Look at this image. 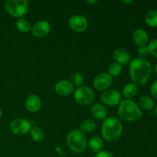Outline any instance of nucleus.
<instances>
[{
  "label": "nucleus",
  "mask_w": 157,
  "mask_h": 157,
  "mask_svg": "<svg viewBox=\"0 0 157 157\" xmlns=\"http://www.w3.org/2000/svg\"><path fill=\"white\" fill-rule=\"evenodd\" d=\"M88 146L90 150L94 153H98L103 147L102 140L98 136H94L89 140Z\"/></svg>",
  "instance_id": "17"
},
{
  "label": "nucleus",
  "mask_w": 157,
  "mask_h": 157,
  "mask_svg": "<svg viewBox=\"0 0 157 157\" xmlns=\"http://www.w3.org/2000/svg\"><path fill=\"white\" fill-rule=\"evenodd\" d=\"M112 77L107 73H102L98 75L94 80V87L96 90L103 91L105 90L111 85Z\"/></svg>",
  "instance_id": "10"
},
{
  "label": "nucleus",
  "mask_w": 157,
  "mask_h": 157,
  "mask_svg": "<svg viewBox=\"0 0 157 157\" xmlns=\"http://www.w3.org/2000/svg\"><path fill=\"white\" fill-rule=\"evenodd\" d=\"M109 75L110 76H118L122 71V67L118 63H113L109 66Z\"/></svg>",
  "instance_id": "24"
},
{
  "label": "nucleus",
  "mask_w": 157,
  "mask_h": 157,
  "mask_svg": "<svg viewBox=\"0 0 157 157\" xmlns=\"http://www.w3.org/2000/svg\"><path fill=\"white\" fill-rule=\"evenodd\" d=\"M101 101L106 105L116 106L121 101V94L114 89L107 90L101 95Z\"/></svg>",
  "instance_id": "8"
},
{
  "label": "nucleus",
  "mask_w": 157,
  "mask_h": 157,
  "mask_svg": "<svg viewBox=\"0 0 157 157\" xmlns=\"http://www.w3.org/2000/svg\"><path fill=\"white\" fill-rule=\"evenodd\" d=\"M91 113L95 118L99 120L105 119L107 112L105 107L101 104H96L91 107Z\"/></svg>",
  "instance_id": "16"
},
{
  "label": "nucleus",
  "mask_w": 157,
  "mask_h": 157,
  "mask_svg": "<svg viewBox=\"0 0 157 157\" xmlns=\"http://www.w3.org/2000/svg\"><path fill=\"white\" fill-rule=\"evenodd\" d=\"M133 38L134 42L140 47H144L148 43V34L145 30L142 29H136L133 35Z\"/></svg>",
  "instance_id": "14"
},
{
  "label": "nucleus",
  "mask_w": 157,
  "mask_h": 157,
  "mask_svg": "<svg viewBox=\"0 0 157 157\" xmlns=\"http://www.w3.org/2000/svg\"><path fill=\"white\" fill-rule=\"evenodd\" d=\"M5 8L8 13L16 18L25 15L29 9V2L26 0H7Z\"/></svg>",
  "instance_id": "5"
},
{
  "label": "nucleus",
  "mask_w": 157,
  "mask_h": 157,
  "mask_svg": "<svg viewBox=\"0 0 157 157\" xmlns=\"http://www.w3.org/2000/svg\"><path fill=\"white\" fill-rule=\"evenodd\" d=\"M154 69H155V72H156V75H157V64H156V65H155V67H154Z\"/></svg>",
  "instance_id": "33"
},
{
  "label": "nucleus",
  "mask_w": 157,
  "mask_h": 157,
  "mask_svg": "<svg viewBox=\"0 0 157 157\" xmlns=\"http://www.w3.org/2000/svg\"><path fill=\"white\" fill-rule=\"evenodd\" d=\"M67 144L69 148L75 153H82L85 150L86 138L84 133L78 130H74L67 136Z\"/></svg>",
  "instance_id": "4"
},
{
  "label": "nucleus",
  "mask_w": 157,
  "mask_h": 157,
  "mask_svg": "<svg viewBox=\"0 0 157 157\" xmlns=\"http://www.w3.org/2000/svg\"><path fill=\"white\" fill-rule=\"evenodd\" d=\"M75 98L78 104L87 106L91 104L94 100V94L92 90L85 86L78 87L75 92Z\"/></svg>",
  "instance_id": "6"
},
{
  "label": "nucleus",
  "mask_w": 157,
  "mask_h": 157,
  "mask_svg": "<svg viewBox=\"0 0 157 157\" xmlns=\"http://www.w3.org/2000/svg\"><path fill=\"white\" fill-rule=\"evenodd\" d=\"M94 157H113V156L108 151H100L95 155Z\"/></svg>",
  "instance_id": "29"
},
{
  "label": "nucleus",
  "mask_w": 157,
  "mask_h": 157,
  "mask_svg": "<svg viewBox=\"0 0 157 157\" xmlns=\"http://www.w3.org/2000/svg\"><path fill=\"white\" fill-rule=\"evenodd\" d=\"M10 130L17 135H23L31 130V124L27 120L18 118L14 120L10 124Z\"/></svg>",
  "instance_id": "7"
},
{
  "label": "nucleus",
  "mask_w": 157,
  "mask_h": 157,
  "mask_svg": "<svg viewBox=\"0 0 157 157\" xmlns=\"http://www.w3.org/2000/svg\"><path fill=\"white\" fill-rule=\"evenodd\" d=\"M68 24L71 29L77 32H84L87 29V25H88V22L85 17L78 15H75L71 17Z\"/></svg>",
  "instance_id": "9"
},
{
  "label": "nucleus",
  "mask_w": 157,
  "mask_h": 157,
  "mask_svg": "<svg viewBox=\"0 0 157 157\" xmlns=\"http://www.w3.org/2000/svg\"><path fill=\"white\" fill-rule=\"evenodd\" d=\"M2 112L1 109H0V118L2 117Z\"/></svg>",
  "instance_id": "34"
},
{
  "label": "nucleus",
  "mask_w": 157,
  "mask_h": 157,
  "mask_svg": "<svg viewBox=\"0 0 157 157\" xmlns=\"http://www.w3.org/2000/svg\"><path fill=\"white\" fill-rule=\"evenodd\" d=\"M155 114H156V116L157 117V105H156V107H155Z\"/></svg>",
  "instance_id": "32"
},
{
  "label": "nucleus",
  "mask_w": 157,
  "mask_h": 157,
  "mask_svg": "<svg viewBox=\"0 0 157 157\" xmlns=\"http://www.w3.org/2000/svg\"><path fill=\"white\" fill-rule=\"evenodd\" d=\"M118 114L124 121L135 122L140 119L142 112L136 103L130 99H125L120 103Z\"/></svg>",
  "instance_id": "2"
},
{
  "label": "nucleus",
  "mask_w": 157,
  "mask_h": 157,
  "mask_svg": "<svg viewBox=\"0 0 157 157\" xmlns=\"http://www.w3.org/2000/svg\"><path fill=\"white\" fill-rule=\"evenodd\" d=\"M137 53L138 55H139L140 57H142L143 58L144 57H146L147 55H148L149 52L148 50H147V48L144 46V47H140L139 48H138Z\"/></svg>",
  "instance_id": "27"
},
{
  "label": "nucleus",
  "mask_w": 157,
  "mask_h": 157,
  "mask_svg": "<svg viewBox=\"0 0 157 157\" xmlns=\"http://www.w3.org/2000/svg\"><path fill=\"white\" fill-rule=\"evenodd\" d=\"M73 90V84L68 81L63 80L55 84V90L60 95H69L72 93Z\"/></svg>",
  "instance_id": "13"
},
{
  "label": "nucleus",
  "mask_w": 157,
  "mask_h": 157,
  "mask_svg": "<svg viewBox=\"0 0 157 157\" xmlns=\"http://www.w3.org/2000/svg\"><path fill=\"white\" fill-rule=\"evenodd\" d=\"M113 58L118 64H127L130 61V54L123 48H117L113 52Z\"/></svg>",
  "instance_id": "15"
},
{
  "label": "nucleus",
  "mask_w": 157,
  "mask_h": 157,
  "mask_svg": "<svg viewBox=\"0 0 157 157\" xmlns=\"http://www.w3.org/2000/svg\"><path fill=\"white\" fill-rule=\"evenodd\" d=\"M51 31V25L48 21H39L32 27V34L37 38H43L46 36Z\"/></svg>",
  "instance_id": "11"
},
{
  "label": "nucleus",
  "mask_w": 157,
  "mask_h": 157,
  "mask_svg": "<svg viewBox=\"0 0 157 157\" xmlns=\"http://www.w3.org/2000/svg\"><path fill=\"white\" fill-rule=\"evenodd\" d=\"M140 105L147 110H152L154 107V102L151 98L148 96H143L139 100Z\"/></svg>",
  "instance_id": "23"
},
{
  "label": "nucleus",
  "mask_w": 157,
  "mask_h": 157,
  "mask_svg": "<svg viewBox=\"0 0 157 157\" xmlns=\"http://www.w3.org/2000/svg\"><path fill=\"white\" fill-rule=\"evenodd\" d=\"M136 93H137V87L133 83H128L127 84H126L123 90V94H124V97L128 99L133 98L136 94Z\"/></svg>",
  "instance_id": "18"
},
{
  "label": "nucleus",
  "mask_w": 157,
  "mask_h": 157,
  "mask_svg": "<svg viewBox=\"0 0 157 157\" xmlns=\"http://www.w3.org/2000/svg\"><path fill=\"white\" fill-rule=\"evenodd\" d=\"M123 2L124 3H126V4H130V3H132L133 2V1H131V0H130V1H123Z\"/></svg>",
  "instance_id": "30"
},
{
  "label": "nucleus",
  "mask_w": 157,
  "mask_h": 157,
  "mask_svg": "<svg viewBox=\"0 0 157 157\" xmlns=\"http://www.w3.org/2000/svg\"><path fill=\"white\" fill-rule=\"evenodd\" d=\"M96 128V123L92 120H86L84 121L80 125V129L81 132L84 133H91Z\"/></svg>",
  "instance_id": "20"
},
{
  "label": "nucleus",
  "mask_w": 157,
  "mask_h": 157,
  "mask_svg": "<svg viewBox=\"0 0 157 157\" xmlns=\"http://www.w3.org/2000/svg\"><path fill=\"white\" fill-rule=\"evenodd\" d=\"M123 125L121 121L115 117H108L104 120L101 127V134L105 140L112 142L121 136Z\"/></svg>",
  "instance_id": "3"
},
{
  "label": "nucleus",
  "mask_w": 157,
  "mask_h": 157,
  "mask_svg": "<svg viewBox=\"0 0 157 157\" xmlns=\"http://www.w3.org/2000/svg\"><path fill=\"white\" fill-rule=\"evenodd\" d=\"M26 108L29 111L35 113L38 111L41 107V99L38 98L37 95L32 94L29 95L25 101Z\"/></svg>",
  "instance_id": "12"
},
{
  "label": "nucleus",
  "mask_w": 157,
  "mask_h": 157,
  "mask_svg": "<svg viewBox=\"0 0 157 157\" xmlns=\"http://www.w3.org/2000/svg\"><path fill=\"white\" fill-rule=\"evenodd\" d=\"M87 2L89 3V4H94V3H96L97 1L95 0V1H87Z\"/></svg>",
  "instance_id": "31"
},
{
  "label": "nucleus",
  "mask_w": 157,
  "mask_h": 157,
  "mask_svg": "<svg viewBox=\"0 0 157 157\" xmlns=\"http://www.w3.org/2000/svg\"><path fill=\"white\" fill-rule=\"evenodd\" d=\"M146 22L150 27H157V9H152L147 13Z\"/></svg>",
  "instance_id": "22"
},
{
  "label": "nucleus",
  "mask_w": 157,
  "mask_h": 157,
  "mask_svg": "<svg viewBox=\"0 0 157 157\" xmlns=\"http://www.w3.org/2000/svg\"><path fill=\"white\" fill-rule=\"evenodd\" d=\"M147 48L149 53L157 58V39H153L150 41Z\"/></svg>",
  "instance_id": "26"
},
{
  "label": "nucleus",
  "mask_w": 157,
  "mask_h": 157,
  "mask_svg": "<svg viewBox=\"0 0 157 157\" xmlns=\"http://www.w3.org/2000/svg\"><path fill=\"white\" fill-rule=\"evenodd\" d=\"M16 28L19 32L22 33H27L31 29V23L29 21L25 19V18H19L15 22Z\"/></svg>",
  "instance_id": "21"
},
{
  "label": "nucleus",
  "mask_w": 157,
  "mask_h": 157,
  "mask_svg": "<svg viewBox=\"0 0 157 157\" xmlns=\"http://www.w3.org/2000/svg\"><path fill=\"white\" fill-rule=\"evenodd\" d=\"M150 91H151L152 95L157 100V81L153 83L150 87Z\"/></svg>",
  "instance_id": "28"
},
{
  "label": "nucleus",
  "mask_w": 157,
  "mask_h": 157,
  "mask_svg": "<svg viewBox=\"0 0 157 157\" xmlns=\"http://www.w3.org/2000/svg\"><path fill=\"white\" fill-rule=\"evenodd\" d=\"M83 81H84V78L83 76L78 72L73 74L71 76V84L73 85L77 86L78 87H81L83 84Z\"/></svg>",
  "instance_id": "25"
},
{
  "label": "nucleus",
  "mask_w": 157,
  "mask_h": 157,
  "mask_svg": "<svg viewBox=\"0 0 157 157\" xmlns=\"http://www.w3.org/2000/svg\"><path fill=\"white\" fill-rule=\"evenodd\" d=\"M30 134L31 137L32 138L34 141L35 142H40L44 139V131L42 129L38 126H35L32 128H31Z\"/></svg>",
  "instance_id": "19"
},
{
  "label": "nucleus",
  "mask_w": 157,
  "mask_h": 157,
  "mask_svg": "<svg viewBox=\"0 0 157 157\" xmlns=\"http://www.w3.org/2000/svg\"><path fill=\"white\" fill-rule=\"evenodd\" d=\"M152 73L151 64L144 58H135L130 64V74L133 84L144 85Z\"/></svg>",
  "instance_id": "1"
}]
</instances>
